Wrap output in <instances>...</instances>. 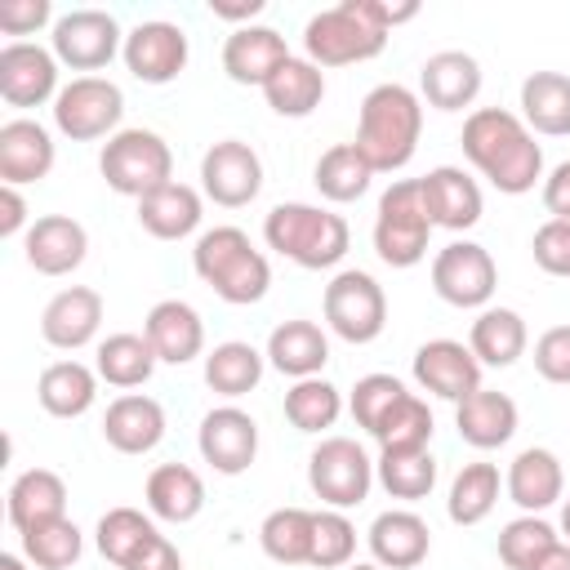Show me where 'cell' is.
Here are the masks:
<instances>
[{
    "label": "cell",
    "instance_id": "cell-35",
    "mask_svg": "<svg viewBox=\"0 0 570 570\" xmlns=\"http://www.w3.org/2000/svg\"><path fill=\"white\" fill-rule=\"evenodd\" d=\"M156 347L147 343V334H111L102 347H98V374L111 383V387H138L151 379L156 370Z\"/></svg>",
    "mask_w": 570,
    "mask_h": 570
},
{
    "label": "cell",
    "instance_id": "cell-58",
    "mask_svg": "<svg viewBox=\"0 0 570 570\" xmlns=\"http://www.w3.org/2000/svg\"><path fill=\"white\" fill-rule=\"evenodd\" d=\"M543 205L552 218H570V160H561L543 183Z\"/></svg>",
    "mask_w": 570,
    "mask_h": 570
},
{
    "label": "cell",
    "instance_id": "cell-26",
    "mask_svg": "<svg viewBox=\"0 0 570 570\" xmlns=\"http://www.w3.org/2000/svg\"><path fill=\"white\" fill-rule=\"evenodd\" d=\"M138 223L156 236V240H178L200 223V196L187 183H165L156 191H147L138 200Z\"/></svg>",
    "mask_w": 570,
    "mask_h": 570
},
{
    "label": "cell",
    "instance_id": "cell-56",
    "mask_svg": "<svg viewBox=\"0 0 570 570\" xmlns=\"http://www.w3.org/2000/svg\"><path fill=\"white\" fill-rule=\"evenodd\" d=\"M352 9L365 22H374L379 31H392L396 22H410L419 13V0H401V4H392V0H352Z\"/></svg>",
    "mask_w": 570,
    "mask_h": 570
},
{
    "label": "cell",
    "instance_id": "cell-8",
    "mask_svg": "<svg viewBox=\"0 0 570 570\" xmlns=\"http://www.w3.org/2000/svg\"><path fill=\"white\" fill-rule=\"evenodd\" d=\"M200 183H205V191H209L214 205L240 209V205H249V200L258 196V187H263V160H258V151H254L249 142L223 138V142H214V147L205 151V160H200Z\"/></svg>",
    "mask_w": 570,
    "mask_h": 570
},
{
    "label": "cell",
    "instance_id": "cell-40",
    "mask_svg": "<svg viewBox=\"0 0 570 570\" xmlns=\"http://www.w3.org/2000/svg\"><path fill=\"white\" fill-rule=\"evenodd\" d=\"M156 539V525L138 512V508H111L102 521H98V552L107 561H116L120 570Z\"/></svg>",
    "mask_w": 570,
    "mask_h": 570
},
{
    "label": "cell",
    "instance_id": "cell-31",
    "mask_svg": "<svg viewBox=\"0 0 570 570\" xmlns=\"http://www.w3.org/2000/svg\"><path fill=\"white\" fill-rule=\"evenodd\" d=\"M147 508L160 521H191L205 508V481L187 463H160L147 476Z\"/></svg>",
    "mask_w": 570,
    "mask_h": 570
},
{
    "label": "cell",
    "instance_id": "cell-39",
    "mask_svg": "<svg viewBox=\"0 0 570 570\" xmlns=\"http://www.w3.org/2000/svg\"><path fill=\"white\" fill-rule=\"evenodd\" d=\"M379 481L392 499H423L436 485V459L423 450H383Z\"/></svg>",
    "mask_w": 570,
    "mask_h": 570
},
{
    "label": "cell",
    "instance_id": "cell-45",
    "mask_svg": "<svg viewBox=\"0 0 570 570\" xmlns=\"http://www.w3.org/2000/svg\"><path fill=\"white\" fill-rule=\"evenodd\" d=\"M552 543H557V530H552L548 521H539V517H517V521H508L503 534H499V557H503V566H512V570H530Z\"/></svg>",
    "mask_w": 570,
    "mask_h": 570
},
{
    "label": "cell",
    "instance_id": "cell-13",
    "mask_svg": "<svg viewBox=\"0 0 570 570\" xmlns=\"http://www.w3.org/2000/svg\"><path fill=\"white\" fill-rule=\"evenodd\" d=\"M414 379L428 392L459 405L481 387V361L472 356V347H463L454 338H432L414 352Z\"/></svg>",
    "mask_w": 570,
    "mask_h": 570
},
{
    "label": "cell",
    "instance_id": "cell-15",
    "mask_svg": "<svg viewBox=\"0 0 570 570\" xmlns=\"http://www.w3.org/2000/svg\"><path fill=\"white\" fill-rule=\"evenodd\" d=\"M53 80H58V62H53L49 49L27 45V40H13V45L0 49V94H4V102L36 107L53 94Z\"/></svg>",
    "mask_w": 570,
    "mask_h": 570
},
{
    "label": "cell",
    "instance_id": "cell-30",
    "mask_svg": "<svg viewBox=\"0 0 570 570\" xmlns=\"http://www.w3.org/2000/svg\"><path fill=\"white\" fill-rule=\"evenodd\" d=\"M508 494L525 512H539V508L557 503L561 499V463H557V454L539 450V445L521 450L512 459V472H508Z\"/></svg>",
    "mask_w": 570,
    "mask_h": 570
},
{
    "label": "cell",
    "instance_id": "cell-50",
    "mask_svg": "<svg viewBox=\"0 0 570 570\" xmlns=\"http://www.w3.org/2000/svg\"><path fill=\"white\" fill-rule=\"evenodd\" d=\"M401 396H405L401 379H392V374H365V379H356V387H352V419H356L365 432H374V428L383 423V414H387Z\"/></svg>",
    "mask_w": 570,
    "mask_h": 570
},
{
    "label": "cell",
    "instance_id": "cell-29",
    "mask_svg": "<svg viewBox=\"0 0 570 570\" xmlns=\"http://www.w3.org/2000/svg\"><path fill=\"white\" fill-rule=\"evenodd\" d=\"M263 98L276 116H307L325 98V76L312 58H289L276 67V76L263 85Z\"/></svg>",
    "mask_w": 570,
    "mask_h": 570
},
{
    "label": "cell",
    "instance_id": "cell-2",
    "mask_svg": "<svg viewBox=\"0 0 570 570\" xmlns=\"http://www.w3.org/2000/svg\"><path fill=\"white\" fill-rule=\"evenodd\" d=\"M98 169H102L111 191L142 200L147 191L169 183L174 156H169V142L151 129H120L116 138H107V147L98 156Z\"/></svg>",
    "mask_w": 570,
    "mask_h": 570
},
{
    "label": "cell",
    "instance_id": "cell-10",
    "mask_svg": "<svg viewBox=\"0 0 570 570\" xmlns=\"http://www.w3.org/2000/svg\"><path fill=\"white\" fill-rule=\"evenodd\" d=\"M120 45V27L111 13L102 9H71L67 18H58L53 27V53L62 62H71L76 71H98L111 62Z\"/></svg>",
    "mask_w": 570,
    "mask_h": 570
},
{
    "label": "cell",
    "instance_id": "cell-6",
    "mask_svg": "<svg viewBox=\"0 0 570 570\" xmlns=\"http://www.w3.org/2000/svg\"><path fill=\"white\" fill-rule=\"evenodd\" d=\"M307 481L316 490V499L334 503V508H352L370 494V481H374V468L365 459V450L347 436H330L312 450L307 459Z\"/></svg>",
    "mask_w": 570,
    "mask_h": 570
},
{
    "label": "cell",
    "instance_id": "cell-33",
    "mask_svg": "<svg viewBox=\"0 0 570 570\" xmlns=\"http://www.w3.org/2000/svg\"><path fill=\"white\" fill-rule=\"evenodd\" d=\"M40 405L53 414V419H76L94 405V370H85L80 361H53L45 374H40Z\"/></svg>",
    "mask_w": 570,
    "mask_h": 570
},
{
    "label": "cell",
    "instance_id": "cell-21",
    "mask_svg": "<svg viewBox=\"0 0 570 570\" xmlns=\"http://www.w3.org/2000/svg\"><path fill=\"white\" fill-rule=\"evenodd\" d=\"M432 548V530L419 512H383L370 525V552L383 570H414Z\"/></svg>",
    "mask_w": 570,
    "mask_h": 570
},
{
    "label": "cell",
    "instance_id": "cell-12",
    "mask_svg": "<svg viewBox=\"0 0 570 570\" xmlns=\"http://www.w3.org/2000/svg\"><path fill=\"white\" fill-rule=\"evenodd\" d=\"M525 142H530L525 125H521L512 111H503V107H481V111H472V116L463 120V156H468L485 178H494Z\"/></svg>",
    "mask_w": 570,
    "mask_h": 570
},
{
    "label": "cell",
    "instance_id": "cell-49",
    "mask_svg": "<svg viewBox=\"0 0 570 570\" xmlns=\"http://www.w3.org/2000/svg\"><path fill=\"white\" fill-rule=\"evenodd\" d=\"M356 548V530L343 512H316V530H312V557L307 566H321V570H334V566H347Z\"/></svg>",
    "mask_w": 570,
    "mask_h": 570
},
{
    "label": "cell",
    "instance_id": "cell-44",
    "mask_svg": "<svg viewBox=\"0 0 570 570\" xmlns=\"http://www.w3.org/2000/svg\"><path fill=\"white\" fill-rule=\"evenodd\" d=\"M22 552L40 570H67L80 557V530L67 517L45 521V525H31V530H22Z\"/></svg>",
    "mask_w": 570,
    "mask_h": 570
},
{
    "label": "cell",
    "instance_id": "cell-54",
    "mask_svg": "<svg viewBox=\"0 0 570 570\" xmlns=\"http://www.w3.org/2000/svg\"><path fill=\"white\" fill-rule=\"evenodd\" d=\"M539 174H543V151H539V142L530 138V142H525V147H521V151H517V156H512V160H508L490 183H494L499 191H508V196H521V191H530V187H534V178H539Z\"/></svg>",
    "mask_w": 570,
    "mask_h": 570
},
{
    "label": "cell",
    "instance_id": "cell-34",
    "mask_svg": "<svg viewBox=\"0 0 570 570\" xmlns=\"http://www.w3.org/2000/svg\"><path fill=\"white\" fill-rule=\"evenodd\" d=\"M525 352V321L512 307H490L472 321V356L485 365H512Z\"/></svg>",
    "mask_w": 570,
    "mask_h": 570
},
{
    "label": "cell",
    "instance_id": "cell-38",
    "mask_svg": "<svg viewBox=\"0 0 570 570\" xmlns=\"http://www.w3.org/2000/svg\"><path fill=\"white\" fill-rule=\"evenodd\" d=\"M263 379V356L249 343H218L205 356V383L218 396H245Z\"/></svg>",
    "mask_w": 570,
    "mask_h": 570
},
{
    "label": "cell",
    "instance_id": "cell-55",
    "mask_svg": "<svg viewBox=\"0 0 570 570\" xmlns=\"http://www.w3.org/2000/svg\"><path fill=\"white\" fill-rule=\"evenodd\" d=\"M40 22H49V0H0V31L27 36Z\"/></svg>",
    "mask_w": 570,
    "mask_h": 570
},
{
    "label": "cell",
    "instance_id": "cell-41",
    "mask_svg": "<svg viewBox=\"0 0 570 570\" xmlns=\"http://www.w3.org/2000/svg\"><path fill=\"white\" fill-rule=\"evenodd\" d=\"M494 499H499V468L494 463H468L450 485V521L476 525L481 517H490Z\"/></svg>",
    "mask_w": 570,
    "mask_h": 570
},
{
    "label": "cell",
    "instance_id": "cell-14",
    "mask_svg": "<svg viewBox=\"0 0 570 570\" xmlns=\"http://www.w3.org/2000/svg\"><path fill=\"white\" fill-rule=\"evenodd\" d=\"M200 454L223 476L245 472L254 463V454H258V423L245 410H236V405L209 410L200 419Z\"/></svg>",
    "mask_w": 570,
    "mask_h": 570
},
{
    "label": "cell",
    "instance_id": "cell-22",
    "mask_svg": "<svg viewBox=\"0 0 570 570\" xmlns=\"http://www.w3.org/2000/svg\"><path fill=\"white\" fill-rule=\"evenodd\" d=\"M49 169H53V142H49L45 125H36V120L0 125V178H4V187L36 183Z\"/></svg>",
    "mask_w": 570,
    "mask_h": 570
},
{
    "label": "cell",
    "instance_id": "cell-53",
    "mask_svg": "<svg viewBox=\"0 0 570 570\" xmlns=\"http://www.w3.org/2000/svg\"><path fill=\"white\" fill-rule=\"evenodd\" d=\"M534 370L548 383H570V325H552L534 343Z\"/></svg>",
    "mask_w": 570,
    "mask_h": 570
},
{
    "label": "cell",
    "instance_id": "cell-19",
    "mask_svg": "<svg viewBox=\"0 0 570 570\" xmlns=\"http://www.w3.org/2000/svg\"><path fill=\"white\" fill-rule=\"evenodd\" d=\"M102 436H107V445L120 450V454H147V450L165 436V410H160V401L138 396V392L116 396V401L107 405Z\"/></svg>",
    "mask_w": 570,
    "mask_h": 570
},
{
    "label": "cell",
    "instance_id": "cell-20",
    "mask_svg": "<svg viewBox=\"0 0 570 570\" xmlns=\"http://www.w3.org/2000/svg\"><path fill=\"white\" fill-rule=\"evenodd\" d=\"M142 334H147V343L156 347V356L169 361V365H183V361L200 356V347H205V325H200L196 307L183 303V298L156 303V307L147 312Z\"/></svg>",
    "mask_w": 570,
    "mask_h": 570
},
{
    "label": "cell",
    "instance_id": "cell-43",
    "mask_svg": "<svg viewBox=\"0 0 570 570\" xmlns=\"http://www.w3.org/2000/svg\"><path fill=\"white\" fill-rule=\"evenodd\" d=\"M383 450H423L428 445V436H432V410L414 396V392H405L387 414H383V423L370 432Z\"/></svg>",
    "mask_w": 570,
    "mask_h": 570
},
{
    "label": "cell",
    "instance_id": "cell-59",
    "mask_svg": "<svg viewBox=\"0 0 570 570\" xmlns=\"http://www.w3.org/2000/svg\"><path fill=\"white\" fill-rule=\"evenodd\" d=\"M27 218V200L18 196V187H0V236H13Z\"/></svg>",
    "mask_w": 570,
    "mask_h": 570
},
{
    "label": "cell",
    "instance_id": "cell-63",
    "mask_svg": "<svg viewBox=\"0 0 570 570\" xmlns=\"http://www.w3.org/2000/svg\"><path fill=\"white\" fill-rule=\"evenodd\" d=\"M561 530L570 534V499H566V508H561Z\"/></svg>",
    "mask_w": 570,
    "mask_h": 570
},
{
    "label": "cell",
    "instance_id": "cell-62",
    "mask_svg": "<svg viewBox=\"0 0 570 570\" xmlns=\"http://www.w3.org/2000/svg\"><path fill=\"white\" fill-rule=\"evenodd\" d=\"M0 570H27V566H22V557H13V552H0Z\"/></svg>",
    "mask_w": 570,
    "mask_h": 570
},
{
    "label": "cell",
    "instance_id": "cell-51",
    "mask_svg": "<svg viewBox=\"0 0 570 570\" xmlns=\"http://www.w3.org/2000/svg\"><path fill=\"white\" fill-rule=\"evenodd\" d=\"M312 218H316V205H298V200L276 205V209L267 214L263 236H267V245H272L276 254L294 258V254H298V245H303V236H307V227H312Z\"/></svg>",
    "mask_w": 570,
    "mask_h": 570
},
{
    "label": "cell",
    "instance_id": "cell-16",
    "mask_svg": "<svg viewBox=\"0 0 570 570\" xmlns=\"http://www.w3.org/2000/svg\"><path fill=\"white\" fill-rule=\"evenodd\" d=\"M419 187H423V209H428L432 227L463 232V227H472L481 218V187L463 169L441 165L428 178H419Z\"/></svg>",
    "mask_w": 570,
    "mask_h": 570
},
{
    "label": "cell",
    "instance_id": "cell-61",
    "mask_svg": "<svg viewBox=\"0 0 570 570\" xmlns=\"http://www.w3.org/2000/svg\"><path fill=\"white\" fill-rule=\"evenodd\" d=\"M530 570H570V543H561V539H557V543H552V548H548Z\"/></svg>",
    "mask_w": 570,
    "mask_h": 570
},
{
    "label": "cell",
    "instance_id": "cell-48",
    "mask_svg": "<svg viewBox=\"0 0 570 570\" xmlns=\"http://www.w3.org/2000/svg\"><path fill=\"white\" fill-rule=\"evenodd\" d=\"M245 249H254V245H249V236H245L240 227H214V232H205V236L196 240V249H191L196 276H200L205 285H214Z\"/></svg>",
    "mask_w": 570,
    "mask_h": 570
},
{
    "label": "cell",
    "instance_id": "cell-3",
    "mask_svg": "<svg viewBox=\"0 0 570 570\" xmlns=\"http://www.w3.org/2000/svg\"><path fill=\"white\" fill-rule=\"evenodd\" d=\"M428 209H423V187L419 178H401L383 191L379 200V223H374V249L387 267H414L428 254Z\"/></svg>",
    "mask_w": 570,
    "mask_h": 570
},
{
    "label": "cell",
    "instance_id": "cell-7",
    "mask_svg": "<svg viewBox=\"0 0 570 570\" xmlns=\"http://www.w3.org/2000/svg\"><path fill=\"white\" fill-rule=\"evenodd\" d=\"M120 111H125V94H120L111 80H102V76H80V80H71V85L58 94V102H53L58 129H62L67 138H76V142H89V138H102L107 129H116Z\"/></svg>",
    "mask_w": 570,
    "mask_h": 570
},
{
    "label": "cell",
    "instance_id": "cell-32",
    "mask_svg": "<svg viewBox=\"0 0 570 570\" xmlns=\"http://www.w3.org/2000/svg\"><path fill=\"white\" fill-rule=\"evenodd\" d=\"M521 107H525V120L539 134H552V138L570 134V76H561V71H534V76H525Z\"/></svg>",
    "mask_w": 570,
    "mask_h": 570
},
{
    "label": "cell",
    "instance_id": "cell-47",
    "mask_svg": "<svg viewBox=\"0 0 570 570\" xmlns=\"http://www.w3.org/2000/svg\"><path fill=\"white\" fill-rule=\"evenodd\" d=\"M267 285H272L267 258H263L258 249H245V254L214 281V294L227 298V303H236V307H245V303H258V298L267 294Z\"/></svg>",
    "mask_w": 570,
    "mask_h": 570
},
{
    "label": "cell",
    "instance_id": "cell-17",
    "mask_svg": "<svg viewBox=\"0 0 570 570\" xmlns=\"http://www.w3.org/2000/svg\"><path fill=\"white\" fill-rule=\"evenodd\" d=\"M281 62H289V49L272 27H236L223 45V67L236 85H267Z\"/></svg>",
    "mask_w": 570,
    "mask_h": 570
},
{
    "label": "cell",
    "instance_id": "cell-11",
    "mask_svg": "<svg viewBox=\"0 0 570 570\" xmlns=\"http://www.w3.org/2000/svg\"><path fill=\"white\" fill-rule=\"evenodd\" d=\"M125 67L142 85H169L187 67V36L174 22H138L125 36Z\"/></svg>",
    "mask_w": 570,
    "mask_h": 570
},
{
    "label": "cell",
    "instance_id": "cell-64",
    "mask_svg": "<svg viewBox=\"0 0 570 570\" xmlns=\"http://www.w3.org/2000/svg\"><path fill=\"white\" fill-rule=\"evenodd\" d=\"M347 570H383V566H347Z\"/></svg>",
    "mask_w": 570,
    "mask_h": 570
},
{
    "label": "cell",
    "instance_id": "cell-37",
    "mask_svg": "<svg viewBox=\"0 0 570 570\" xmlns=\"http://www.w3.org/2000/svg\"><path fill=\"white\" fill-rule=\"evenodd\" d=\"M370 178H374V169L356 151V142H334L316 160V187H321L325 200H356V196H365Z\"/></svg>",
    "mask_w": 570,
    "mask_h": 570
},
{
    "label": "cell",
    "instance_id": "cell-24",
    "mask_svg": "<svg viewBox=\"0 0 570 570\" xmlns=\"http://www.w3.org/2000/svg\"><path fill=\"white\" fill-rule=\"evenodd\" d=\"M481 94V67L463 49H441L423 62V98L436 111H459Z\"/></svg>",
    "mask_w": 570,
    "mask_h": 570
},
{
    "label": "cell",
    "instance_id": "cell-5",
    "mask_svg": "<svg viewBox=\"0 0 570 570\" xmlns=\"http://www.w3.org/2000/svg\"><path fill=\"white\" fill-rule=\"evenodd\" d=\"M325 321L347 343H370L387 325V298L370 272H338L325 285Z\"/></svg>",
    "mask_w": 570,
    "mask_h": 570
},
{
    "label": "cell",
    "instance_id": "cell-36",
    "mask_svg": "<svg viewBox=\"0 0 570 570\" xmlns=\"http://www.w3.org/2000/svg\"><path fill=\"white\" fill-rule=\"evenodd\" d=\"M312 530H316V512H303V508H276L267 512L258 539H263V552L281 566H303L312 557Z\"/></svg>",
    "mask_w": 570,
    "mask_h": 570
},
{
    "label": "cell",
    "instance_id": "cell-46",
    "mask_svg": "<svg viewBox=\"0 0 570 570\" xmlns=\"http://www.w3.org/2000/svg\"><path fill=\"white\" fill-rule=\"evenodd\" d=\"M347 240H352L347 223H343L338 214L316 209V218H312V227H307V236H303V245H298L294 263H298V267L321 272V267H330V263H338V258L347 254Z\"/></svg>",
    "mask_w": 570,
    "mask_h": 570
},
{
    "label": "cell",
    "instance_id": "cell-25",
    "mask_svg": "<svg viewBox=\"0 0 570 570\" xmlns=\"http://www.w3.org/2000/svg\"><path fill=\"white\" fill-rule=\"evenodd\" d=\"M454 423H459V436H463L468 445L494 450V445H503V441L517 432V405H512V396H503V392L476 387L468 401H459Z\"/></svg>",
    "mask_w": 570,
    "mask_h": 570
},
{
    "label": "cell",
    "instance_id": "cell-52",
    "mask_svg": "<svg viewBox=\"0 0 570 570\" xmlns=\"http://www.w3.org/2000/svg\"><path fill=\"white\" fill-rule=\"evenodd\" d=\"M534 263L548 276H570V218H548L534 232Z\"/></svg>",
    "mask_w": 570,
    "mask_h": 570
},
{
    "label": "cell",
    "instance_id": "cell-27",
    "mask_svg": "<svg viewBox=\"0 0 570 570\" xmlns=\"http://www.w3.org/2000/svg\"><path fill=\"white\" fill-rule=\"evenodd\" d=\"M267 356L281 374H294V379H316V370L330 361V343L321 334V325L312 321H285L272 330L267 338Z\"/></svg>",
    "mask_w": 570,
    "mask_h": 570
},
{
    "label": "cell",
    "instance_id": "cell-57",
    "mask_svg": "<svg viewBox=\"0 0 570 570\" xmlns=\"http://www.w3.org/2000/svg\"><path fill=\"white\" fill-rule=\"evenodd\" d=\"M125 570H183V557H178V548H174L165 534H156Z\"/></svg>",
    "mask_w": 570,
    "mask_h": 570
},
{
    "label": "cell",
    "instance_id": "cell-60",
    "mask_svg": "<svg viewBox=\"0 0 570 570\" xmlns=\"http://www.w3.org/2000/svg\"><path fill=\"white\" fill-rule=\"evenodd\" d=\"M209 9H214V18H254L258 9H263V0H209Z\"/></svg>",
    "mask_w": 570,
    "mask_h": 570
},
{
    "label": "cell",
    "instance_id": "cell-4",
    "mask_svg": "<svg viewBox=\"0 0 570 570\" xmlns=\"http://www.w3.org/2000/svg\"><path fill=\"white\" fill-rule=\"evenodd\" d=\"M303 45H307V58L316 67H343V62H365V58H379L383 45H387V31H379L374 22H365L352 0L316 13L303 31Z\"/></svg>",
    "mask_w": 570,
    "mask_h": 570
},
{
    "label": "cell",
    "instance_id": "cell-42",
    "mask_svg": "<svg viewBox=\"0 0 570 570\" xmlns=\"http://www.w3.org/2000/svg\"><path fill=\"white\" fill-rule=\"evenodd\" d=\"M343 401H338V387L325 383V379H298L289 392H285V419L298 428V432H321V428H334Z\"/></svg>",
    "mask_w": 570,
    "mask_h": 570
},
{
    "label": "cell",
    "instance_id": "cell-18",
    "mask_svg": "<svg viewBox=\"0 0 570 570\" xmlns=\"http://www.w3.org/2000/svg\"><path fill=\"white\" fill-rule=\"evenodd\" d=\"M85 249H89V236L76 218L67 214H45L36 218V227L27 232V263L45 276H67L85 263Z\"/></svg>",
    "mask_w": 570,
    "mask_h": 570
},
{
    "label": "cell",
    "instance_id": "cell-1",
    "mask_svg": "<svg viewBox=\"0 0 570 570\" xmlns=\"http://www.w3.org/2000/svg\"><path fill=\"white\" fill-rule=\"evenodd\" d=\"M423 129V107L405 85H374L361 102V125H356V151L370 160V169H401Z\"/></svg>",
    "mask_w": 570,
    "mask_h": 570
},
{
    "label": "cell",
    "instance_id": "cell-28",
    "mask_svg": "<svg viewBox=\"0 0 570 570\" xmlns=\"http://www.w3.org/2000/svg\"><path fill=\"white\" fill-rule=\"evenodd\" d=\"M67 508V485L58 472L49 468H31L13 481L9 490V521L18 530H31V525H45V521H58Z\"/></svg>",
    "mask_w": 570,
    "mask_h": 570
},
{
    "label": "cell",
    "instance_id": "cell-23",
    "mask_svg": "<svg viewBox=\"0 0 570 570\" xmlns=\"http://www.w3.org/2000/svg\"><path fill=\"white\" fill-rule=\"evenodd\" d=\"M98 321H102V298H98V289L71 285V289H62V294L49 298V307H45V316H40V330H45V338H49L53 347H67V352H71V347H85V343L94 338Z\"/></svg>",
    "mask_w": 570,
    "mask_h": 570
},
{
    "label": "cell",
    "instance_id": "cell-9",
    "mask_svg": "<svg viewBox=\"0 0 570 570\" xmlns=\"http://www.w3.org/2000/svg\"><path fill=\"white\" fill-rule=\"evenodd\" d=\"M494 281H499L494 258L481 245H472V240L445 245L436 254V263H432V285L454 307H481L494 294Z\"/></svg>",
    "mask_w": 570,
    "mask_h": 570
}]
</instances>
